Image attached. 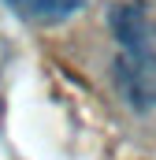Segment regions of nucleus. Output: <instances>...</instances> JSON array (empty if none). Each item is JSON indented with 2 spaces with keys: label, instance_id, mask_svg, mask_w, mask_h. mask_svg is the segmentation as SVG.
Returning a JSON list of instances; mask_svg holds the SVG:
<instances>
[{
  "label": "nucleus",
  "instance_id": "obj_2",
  "mask_svg": "<svg viewBox=\"0 0 156 160\" xmlns=\"http://www.w3.org/2000/svg\"><path fill=\"white\" fill-rule=\"evenodd\" d=\"M15 15H22L26 22H37V26H52V22H63L71 19L75 11H82L85 0H4Z\"/></svg>",
  "mask_w": 156,
  "mask_h": 160
},
{
  "label": "nucleus",
  "instance_id": "obj_1",
  "mask_svg": "<svg viewBox=\"0 0 156 160\" xmlns=\"http://www.w3.org/2000/svg\"><path fill=\"white\" fill-rule=\"evenodd\" d=\"M112 34L119 41L115 78H119L123 97L134 108L156 104V48H153V30H149V19H145V8L138 0L115 4Z\"/></svg>",
  "mask_w": 156,
  "mask_h": 160
}]
</instances>
